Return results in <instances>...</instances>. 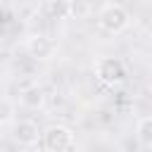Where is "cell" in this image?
<instances>
[{"label": "cell", "mask_w": 152, "mask_h": 152, "mask_svg": "<svg viewBox=\"0 0 152 152\" xmlns=\"http://www.w3.org/2000/svg\"><path fill=\"white\" fill-rule=\"evenodd\" d=\"M128 24H131V14L119 2H104L97 12V26L104 33H112V36L124 33L128 28Z\"/></svg>", "instance_id": "1"}, {"label": "cell", "mask_w": 152, "mask_h": 152, "mask_svg": "<svg viewBox=\"0 0 152 152\" xmlns=\"http://www.w3.org/2000/svg\"><path fill=\"white\" fill-rule=\"evenodd\" d=\"M43 145L48 152H69L74 147V131L64 124H52L43 131Z\"/></svg>", "instance_id": "2"}, {"label": "cell", "mask_w": 152, "mask_h": 152, "mask_svg": "<svg viewBox=\"0 0 152 152\" xmlns=\"http://www.w3.org/2000/svg\"><path fill=\"white\" fill-rule=\"evenodd\" d=\"M95 76L104 86H121L126 81V64L119 57H100L95 64Z\"/></svg>", "instance_id": "3"}, {"label": "cell", "mask_w": 152, "mask_h": 152, "mask_svg": "<svg viewBox=\"0 0 152 152\" xmlns=\"http://www.w3.org/2000/svg\"><path fill=\"white\" fill-rule=\"evenodd\" d=\"M26 52H28L33 59L48 62V59L55 57V52H57V43H55L50 36H45V33H33V36L26 38Z\"/></svg>", "instance_id": "4"}, {"label": "cell", "mask_w": 152, "mask_h": 152, "mask_svg": "<svg viewBox=\"0 0 152 152\" xmlns=\"http://www.w3.org/2000/svg\"><path fill=\"white\" fill-rule=\"evenodd\" d=\"M40 135H43V133H40L38 124L31 121V119H21V121H17L14 128H12V138H14V142H19L21 147L36 145V142L40 140Z\"/></svg>", "instance_id": "5"}, {"label": "cell", "mask_w": 152, "mask_h": 152, "mask_svg": "<svg viewBox=\"0 0 152 152\" xmlns=\"http://www.w3.org/2000/svg\"><path fill=\"white\" fill-rule=\"evenodd\" d=\"M21 102L26 107H31V109H38V107L45 104V90L38 83H33V86H28V88L21 90Z\"/></svg>", "instance_id": "6"}, {"label": "cell", "mask_w": 152, "mask_h": 152, "mask_svg": "<svg viewBox=\"0 0 152 152\" xmlns=\"http://www.w3.org/2000/svg\"><path fill=\"white\" fill-rule=\"evenodd\" d=\"M135 135L140 140V145L152 147V116H142L135 126Z\"/></svg>", "instance_id": "7"}, {"label": "cell", "mask_w": 152, "mask_h": 152, "mask_svg": "<svg viewBox=\"0 0 152 152\" xmlns=\"http://www.w3.org/2000/svg\"><path fill=\"white\" fill-rule=\"evenodd\" d=\"M14 114H17L14 102L10 97H0V126H10L14 121Z\"/></svg>", "instance_id": "8"}, {"label": "cell", "mask_w": 152, "mask_h": 152, "mask_svg": "<svg viewBox=\"0 0 152 152\" xmlns=\"http://www.w3.org/2000/svg\"><path fill=\"white\" fill-rule=\"evenodd\" d=\"M66 7H69V14H76V17H86L90 12V5L86 2H69Z\"/></svg>", "instance_id": "9"}, {"label": "cell", "mask_w": 152, "mask_h": 152, "mask_svg": "<svg viewBox=\"0 0 152 152\" xmlns=\"http://www.w3.org/2000/svg\"><path fill=\"white\" fill-rule=\"evenodd\" d=\"M0 152H5V150H2V147H0Z\"/></svg>", "instance_id": "10"}]
</instances>
